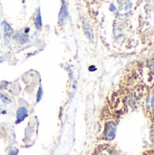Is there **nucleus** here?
I'll list each match as a JSON object with an SVG mask.
<instances>
[{"label":"nucleus","instance_id":"1","mask_svg":"<svg viewBox=\"0 0 154 155\" xmlns=\"http://www.w3.org/2000/svg\"><path fill=\"white\" fill-rule=\"evenodd\" d=\"M115 134H116V125L114 123H107L105 125V129H104V138L106 140H113L115 137Z\"/></svg>","mask_w":154,"mask_h":155},{"label":"nucleus","instance_id":"2","mask_svg":"<svg viewBox=\"0 0 154 155\" xmlns=\"http://www.w3.org/2000/svg\"><path fill=\"white\" fill-rule=\"evenodd\" d=\"M68 10H67V5L64 2V0H63L62 2V6H61V9H60V12H59V15H58V21H59V24L60 25H64L68 19Z\"/></svg>","mask_w":154,"mask_h":155},{"label":"nucleus","instance_id":"3","mask_svg":"<svg viewBox=\"0 0 154 155\" xmlns=\"http://www.w3.org/2000/svg\"><path fill=\"white\" fill-rule=\"evenodd\" d=\"M118 4H119V10L123 15H127L131 12L133 5L130 0H118Z\"/></svg>","mask_w":154,"mask_h":155},{"label":"nucleus","instance_id":"4","mask_svg":"<svg viewBox=\"0 0 154 155\" xmlns=\"http://www.w3.org/2000/svg\"><path fill=\"white\" fill-rule=\"evenodd\" d=\"M28 115V111L25 107L21 106L17 109L16 111V120H15V124H18L20 123H22L23 121H25V119L27 117Z\"/></svg>","mask_w":154,"mask_h":155},{"label":"nucleus","instance_id":"5","mask_svg":"<svg viewBox=\"0 0 154 155\" xmlns=\"http://www.w3.org/2000/svg\"><path fill=\"white\" fill-rule=\"evenodd\" d=\"M83 28H84V31L86 37L90 41H93V33L92 27L90 26V25L86 21H83Z\"/></svg>","mask_w":154,"mask_h":155},{"label":"nucleus","instance_id":"6","mask_svg":"<svg viewBox=\"0 0 154 155\" xmlns=\"http://www.w3.org/2000/svg\"><path fill=\"white\" fill-rule=\"evenodd\" d=\"M1 26H2V28H3V32H4V35H5V36L7 38H9L10 36H11V35L13 34V28L11 27V25L6 22V21H3L2 22V24H1Z\"/></svg>","mask_w":154,"mask_h":155},{"label":"nucleus","instance_id":"7","mask_svg":"<svg viewBox=\"0 0 154 155\" xmlns=\"http://www.w3.org/2000/svg\"><path fill=\"white\" fill-rule=\"evenodd\" d=\"M14 38H15V40L17 43H19V44H21V45H24V44L27 43L28 40H29L27 35H25V34H24V33H20V32L16 33V34L14 35Z\"/></svg>","mask_w":154,"mask_h":155},{"label":"nucleus","instance_id":"8","mask_svg":"<svg viewBox=\"0 0 154 155\" xmlns=\"http://www.w3.org/2000/svg\"><path fill=\"white\" fill-rule=\"evenodd\" d=\"M147 109L150 114L154 116V91L149 95L147 99Z\"/></svg>","mask_w":154,"mask_h":155},{"label":"nucleus","instance_id":"9","mask_svg":"<svg viewBox=\"0 0 154 155\" xmlns=\"http://www.w3.org/2000/svg\"><path fill=\"white\" fill-rule=\"evenodd\" d=\"M34 25H35V28L37 30H40L42 27V17H41V13H40V8L37 9L36 12V16H35V21H34Z\"/></svg>","mask_w":154,"mask_h":155},{"label":"nucleus","instance_id":"10","mask_svg":"<svg viewBox=\"0 0 154 155\" xmlns=\"http://www.w3.org/2000/svg\"><path fill=\"white\" fill-rule=\"evenodd\" d=\"M43 98V88L42 86H39V89L37 91V95H36V103H39Z\"/></svg>","mask_w":154,"mask_h":155},{"label":"nucleus","instance_id":"11","mask_svg":"<svg viewBox=\"0 0 154 155\" xmlns=\"http://www.w3.org/2000/svg\"><path fill=\"white\" fill-rule=\"evenodd\" d=\"M0 99L2 100V102H3L4 104H10V103H11V100L8 98V96H6V95L4 94H2V96H1Z\"/></svg>","mask_w":154,"mask_h":155},{"label":"nucleus","instance_id":"12","mask_svg":"<svg viewBox=\"0 0 154 155\" xmlns=\"http://www.w3.org/2000/svg\"><path fill=\"white\" fill-rule=\"evenodd\" d=\"M18 153V150L17 149H14V150H11L9 152V155H17Z\"/></svg>","mask_w":154,"mask_h":155},{"label":"nucleus","instance_id":"13","mask_svg":"<svg viewBox=\"0 0 154 155\" xmlns=\"http://www.w3.org/2000/svg\"><path fill=\"white\" fill-rule=\"evenodd\" d=\"M151 137H152V140L154 142V124L152 126V130H151Z\"/></svg>","mask_w":154,"mask_h":155},{"label":"nucleus","instance_id":"14","mask_svg":"<svg viewBox=\"0 0 154 155\" xmlns=\"http://www.w3.org/2000/svg\"><path fill=\"white\" fill-rule=\"evenodd\" d=\"M3 110H4V107H3V104H0V114L3 113Z\"/></svg>","mask_w":154,"mask_h":155},{"label":"nucleus","instance_id":"15","mask_svg":"<svg viewBox=\"0 0 154 155\" xmlns=\"http://www.w3.org/2000/svg\"><path fill=\"white\" fill-rule=\"evenodd\" d=\"M3 61H4V59H1V57H0V63H1V62H3Z\"/></svg>","mask_w":154,"mask_h":155},{"label":"nucleus","instance_id":"16","mask_svg":"<svg viewBox=\"0 0 154 155\" xmlns=\"http://www.w3.org/2000/svg\"><path fill=\"white\" fill-rule=\"evenodd\" d=\"M1 96H2V94L0 93V98H1Z\"/></svg>","mask_w":154,"mask_h":155},{"label":"nucleus","instance_id":"17","mask_svg":"<svg viewBox=\"0 0 154 155\" xmlns=\"http://www.w3.org/2000/svg\"><path fill=\"white\" fill-rule=\"evenodd\" d=\"M144 155H149V154H144Z\"/></svg>","mask_w":154,"mask_h":155},{"label":"nucleus","instance_id":"18","mask_svg":"<svg viewBox=\"0 0 154 155\" xmlns=\"http://www.w3.org/2000/svg\"><path fill=\"white\" fill-rule=\"evenodd\" d=\"M0 37H1V35H0Z\"/></svg>","mask_w":154,"mask_h":155}]
</instances>
